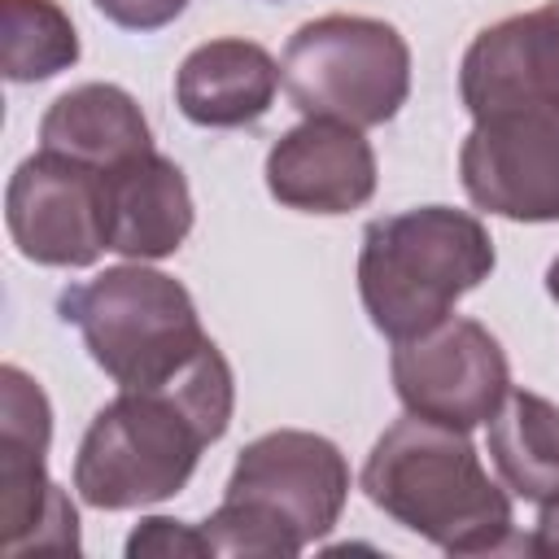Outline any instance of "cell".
Returning a JSON list of instances; mask_svg holds the SVG:
<instances>
[{
  "label": "cell",
  "mask_w": 559,
  "mask_h": 559,
  "mask_svg": "<svg viewBox=\"0 0 559 559\" xmlns=\"http://www.w3.org/2000/svg\"><path fill=\"white\" fill-rule=\"evenodd\" d=\"M280 87L275 57L253 39H210L175 74V105L197 127H249Z\"/></svg>",
  "instance_id": "obj_14"
},
{
  "label": "cell",
  "mask_w": 559,
  "mask_h": 559,
  "mask_svg": "<svg viewBox=\"0 0 559 559\" xmlns=\"http://www.w3.org/2000/svg\"><path fill=\"white\" fill-rule=\"evenodd\" d=\"M4 223L26 262L92 266L109 249L105 231V175L39 148L4 188Z\"/></svg>",
  "instance_id": "obj_9"
},
{
  "label": "cell",
  "mask_w": 559,
  "mask_h": 559,
  "mask_svg": "<svg viewBox=\"0 0 559 559\" xmlns=\"http://www.w3.org/2000/svg\"><path fill=\"white\" fill-rule=\"evenodd\" d=\"M266 188L301 214H349L376 192V153L358 127L306 118L271 144Z\"/></svg>",
  "instance_id": "obj_12"
},
{
  "label": "cell",
  "mask_w": 559,
  "mask_h": 559,
  "mask_svg": "<svg viewBox=\"0 0 559 559\" xmlns=\"http://www.w3.org/2000/svg\"><path fill=\"white\" fill-rule=\"evenodd\" d=\"M79 61V31L57 0H0V70L39 83Z\"/></svg>",
  "instance_id": "obj_17"
},
{
  "label": "cell",
  "mask_w": 559,
  "mask_h": 559,
  "mask_svg": "<svg viewBox=\"0 0 559 559\" xmlns=\"http://www.w3.org/2000/svg\"><path fill=\"white\" fill-rule=\"evenodd\" d=\"M546 293H550V297L559 301V258H555V262L546 266Z\"/></svg>",
  "instance_id": "obj_21"
},
{
  "label": "cell",
  "mask_w": 559,
  "mask_h": 559,
  "mask_svg": "<svg viewBox=\"0 0 559 559\" xmlns=\"http://www.w3.org/2000/svg\"><path fill=\"white\" fill-rule=\"evenodd\" d=\"M472 118L559 114V0L485 26L459 66Z\"/></svg>",
  "instance_id": "obj_11"
},
{
  "label": "cell",
  "mask_w": 559,
  "mask_h": 559,
  "mask_svg": "<svg viewBox=\"0 0 559 559\" xmlns=\"http://www.w3.org/2000/svg\"><path fill=\"white\" fill-rule=\"evenodd\" d=\"M231 367L214 341L166 384L118 389L96 411L74 454V489L96 511H131L175 498L201 450L231 424Z\"/></svg>",
  "instance_id": "obj_1"
},
{
  "label": "cell",
  "mask_w": 559,
  "mask_h": 559,
  "mask_svg": "<svg viewBox=\"0 0 559 559\" xmlns=\"http://www.w3.org/2000/svg\"><path fill=\"white\" fill-rule=\"evenodd\" d=\"M127 555L140 559V555H210V542L201 528H188L179 520H166V515H153V520H140V528L127 537Z\"/></svg>",
  "instance_id": "obj_18"
},
{
  "label": "cell",
  "mask_w": 559,
  "mask_h": 559,
  "mask_svg": "<svg viewBox=\"0 0 559 559\" xmlns=\"http://www.w3.org/2000/svg\"><path fill=\"white\" fill-rule=\"evenodd\" d=\"M472 205L515 223H559V114L476 118L459 148Z\"/></svg>",
  "instance_id": "obj_10"
},
{
  "label": "cell",
  "mask_w": 559,
  "mask_h": 559,
  "mask_svg": "<svg viewBox=\"0 0 559 559\" xmlns=\"http://www.w3.org/2000/svg\"><path fill=\"white\" fill-rule=\"evenodd\" d=\"M52 406L44 389L13 362L0 367V546L17 555H74L79 511L48 476Z\"/></svg>",
  "instance_id": "obj_7"
},
{
  "label": "cell",
  "mask_w": 559,
  "mask_h": 559,
  "mask_svg": "<svg viewBox=\"0 0 559 559\" xmlns=\"http://www.w3.org/2000/svg\"><path fill=\"white\" fill-rule=\"evenodd\" d=\"M92 4L122 31H162L188 9V0H92Z\"/></svg>",
  "instance_id": "obj_19"
},
{
  "label": "cell",
  "mask_w": 559,
  "mask_h": 559,
  "mask_svg": "<svg viewBox=\"0 0 559 559\" xmlns=\"http://www.w3.org/2000/svg\"><path fill=\"white\" fill-rule=\"evenodd\" d=\"M489 459L502 485L524 502L559 498V406L528 389H507L489 415Z\"/></svg>",
  "instance_id": "obj_16"
},
{
  "label": "cell",
  "mask_w": 559,
  "mask_h": 559,
  "mask_svg": "<svg viewBox=\"0 0 559 559\" xmlns=\"http://www.w3.org/2000/svg\"><path fill=\"white\" fill-rule=\"evenodd\" d=\"M57 314L83 332L87 354L118 389L175 380L201 349L205 332L192 293L140 262L109 266L57 297Z\"/></svg>",
  "instance_id": "obj_5"
},
{
  "label": "cell",
  "mask_w": 559,
  "mask_h": 559,
  "mask_svg": "<svg viewBox=\"0 0 559 559\" xmlns=\"http://www.w3.org/2000/svg\"><path fill=\"white\" fill-rule=\"evenodd\" d=\"M39 148L109 175L153 153V135L131 92L118 83H79L48 105L39 122Z\"/></svg>",
  "instance_id": "obj_15"
},
{
  "label": "cell",
  "mask_w": 559,
  "mask_h": 559,
  "mask_svg": "<svg viewBox=\"0 0 559 559\" xmlns=\"http://www.w3.org/2000/svg\"><path fill=\"white\" fill-rule=\"evenodd\" d=\"M493 271V240L467 210L419 205L371 218L358 253L362 306L389 341L419 336L450 319L454 301Z\"/></svg>",
  "instance_id": "obj_4"
},
{
  "label": "cell",
  "mask_w": 559,
  "mask_h": 559,
  "mask_svg": "<svg viewBox=\"0 0 559 559\" xmlns=\"http://www.w3.org/2000/svg\"><path fill=\"white\" fill-rule=\"evenodd\" d=\"M528 555H559V498L542 507V520L528 537Z\"/></svg>",
  "instance_id": "obj_20"
},
{
  "label": "cell",
  "mask_w": 559,
  "mask_h": 559,
  "mask_svg": "<svg viewBox=\"0 0 559 559\" xmlns=\"http://www.w3.org/2000/svg\"><path fill=\"white\" fill-rule=\"evenodd\" d=\"M280 83L306 118L345 127L389 122L411 92V48L397 26L358 13L306 22L280 61Z\"/></svg>",
  "instance_id": "obj_6"
},
{
  "label": "cell",
  "mask_w": 559,
  "mask_h": 559,
  "mask_svg": "<svg viewBox=\"0 0 559 559\" xmlns=\"http://www.w3.org/2000/svg\"><path fill=\"white\" fill-rule=\"evenodd\" d=\"M389 376L411 415L459 432L489 424L511 389V367L498 336L463 314H450L419 336L393 341Z\"/></svg>",
  "instance_id": "obj_8"
},
{
  "label": "cell",
  "mask_w": 559,
  "mask_h": 559,
  "mask_svg": "<svg viewBox=\"0 0 559 559\" xmlns=\"http://www.w3.org/2000/svg\"><path fill=\"white\" fill-rule=\"evenodd\" d=\"M109 249L135 262L170 258L192 231V192L183 170L157 148L105 175Z\"/></svg>",
  "instance_id": "obj_13"
},
{
  "label": "cell",
  "mask_w": 559,
  "mask_h": 559,
  "mask_svg": "<svg viewBox=\"0 0 559 559\" xmlns=\"http://www.w3.org/2000/svg\"><path fill=\"white\" fill-rule=\"evenodd\" d=\"M362 493L445 555L528 550V537L515 533L511 498L489 480L467 432L424 415L384 428L367 454Z\"/></svg>",
  "instance_id": "obj_2"
},
{
  "label": "cell",
  "mask_w": 559,
  "mask_h": 559,
  "mask_svg": "<svg viewBox=\"0 0 559 559\" xmlns=\"http://www.w3.org/2000/svg\"><path fill=\"white\" fill-rule=\"evenodd\" d=\"M349 498L345 454L301 428H275L249 441L227 476L218 511L201 524L210 555L293 559L328 537Z\"/></svg>",
  "instance_id": "obj_3"
}]
</instances>
